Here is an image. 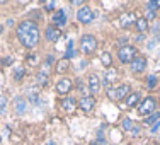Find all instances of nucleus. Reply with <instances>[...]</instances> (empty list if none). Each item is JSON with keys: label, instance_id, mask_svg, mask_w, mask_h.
<instances>
[{"label": "nucleus", "instance_id": "obj_1", "mask_svg": "<svg viewBox=\"0 0 160 145\" xmlns=\"http://www.w3.org/2000/svg\"><path fill=\"white\" fill-rule=\"evenodd\" d=\"M16 34H17L19 43H21L24 48H28V49L36 48L38 44H39V41H41L39 26H38L34 21H31V19H26V21L19 22Z\"/></svg>", "mask_w": 160, "mask_h": 145}, {"label": "nucleus", "instance_id": "obj_2", "mask_svg": "<svg viewBox=\"0 0 160 145\" xmlns=\"http://www.w3.org/2000/svg\"><path fill=\"white\" fill-rule=\"evenodd\" d=\"M53 65H56V58L53 55H48L46 60L41 63L39 67V72L36 75V80L39 85H46L48 80H49V75H51V70H53Z\"/></svg>", "mask_w": 160, "mask_h": 145}, {"label": "nucleus", "instance_id": "obj_3", "mask_svg": "<svg viewBox=\"0 0 160 145\" xmlns=\"http://www.w3.org/2000/svg\"><path fill=\"white\" fill-rule=\"evenodd\" d=\"M136 56H138V49L133 44H123L118 49V58H119V62L123 65H131Z\"/></svg>", "mask_w": 160, "mask_h": 145}, {"label": "nucleus", "instance_id": "obj_4", "mask_svg": "<svg viewBox=\"0 0 160 145\" xmlns=\"http://www.w3.org/2000/svg\"><path fill=\"white\" fill-rule=\"evenodd\" d=\"M129 94H131V87H129V84H118V85L114 87H109L108 89V96L109 99H112V101H124Z\"/></svg>", "mask_w": 160, "mask_h": 145}, {"label": "nucleus", "instance_id": "obj_5", "mask_svg": "<svg viewBox=\"0 0 160 145\" xmlns=\"http://www.w3.org/2000/svg\"><path fill=\"white\" fill-rule=\"evenodd\" d=\"M80 49L85 56H90L97 51V39L94 34H83L80 38Z\"/></svg>", "mask_w": 160, "mask_h": 145}, {"label": "nucleus", "instance_id": "obj_6", "mask_svg": "<svg viewBox=\"0 0 160 145\" xmlns=\"http://www.w3.org/2000/svg\"><path fill=\"white\" fill-rule=\"evenodd\" d=\"M155 108H157V99L153 96H148L138 104V113L142 116H150L152 113H155Z\"/></svg>", "mask_w": 160, "mask_h": 145}, {"label": "nucleus", "instance_id": "obj_7", "mask_svg": "<svg viewBox=\"0 0 160 145\" xmlns=\"http://www.w3.org/2000/svg\"><path fill=\"white\" fill-rule=\"evenodd\" d=\"M77 19H78L80 24H85V26L87 24H92L94 19H96V12H94L92 7L83 5V7H80V9L77 10Z\"/></svg>", "mask_w": 160, "mask_h": 145}, {"label": "nucleus", "instance_id": "obj_8", "mask_svg": "<svg viewBox=\"0 0 160 145\" xmlns=\"http://www.w3.org/2000/svg\"><path fill=\"white\" fill-rule=\"evenodd\" d=\"M102 87V82H101V77L97 74H90L87 77V91L90 92V96H96V94L101 91Z\"/></svg>", "mask_w": 160, "mask_h": 145}, {"label": "nucleus", "instance_id": "obj_9", "mask_svg": "<svg viewBox=\"0 0 160 145\" xmlns=\"http://www.w3.org/2000/svg\"><path fill=\"white\" fill-rule=\"evenodd\" d=\"M136 19L138 17H136L135 12H123L119 16V19H118V24H119L121 29H128V28H131V26H135Z\"/></svg>", "mask_w": 160, "mask_h": 145}, {"label": "nucleus", "instance_id": "obj_10", "mask_svg": "<svg viewBox=\"0 0 160 145\" xmlns=\"http://www.w3.org/2000/svg\"><path fill=\"white\" fill-rule=\"evenodd\" d=\"M70 91H73V82L68 77H62L56 82V92H58L60 96H68Z\"/></svg>", "mask_w": 160, "mask_h": 145}, {"label": "nucleus", "instance_id": "obj_11", "mask_svg": "<svg viewBox=\"0 0 160 145\" xmlns=\"http://www.w3.org/2000/svg\"><path fill=\"white\" fill-rule=\"evenodd\" d=\"M118 77H119V74H118V68H114V67H111V68H108L106 70V74H104V85L108 87H114V84L118 82Z\"/></svg>", "mask_w": 160, "mask_h": 145}, {"label": "nucleus", "instance_id": "obj_12", "mask_svg": "<svg viewBox=\"0 0 160 145\" xmlns=\"http://www.w3.org/2000/svg\"><path fill=\"white\" fill-rule=\"evenodd\" d=\"M96 104H97V101L94 96H83V97H80V101H78V108L85 113L92 111V109L96 108Z\"/></svg>", "mask_w": 160, "mask_h": 145}, {"label": "nucleus", "instance_id": "obj_13", "mask_svg": "<svg viewBox=\"0 0 160 145\" xmlns=\"http://www.w3.org/2000/svg\"><path fill=\"white\" fill-rule=\"evenodd\" d=\"M67 12H65V9H56L55 12H53V26H56V28H62V26H67Z\"/></svg>", "mask_w": 160, "mask_h": 145}, {"label": "nucleus", "instance_id": "obj_14", "mask_svg": "<svg viewBox=\"0 0 160 145\" xmlns=\"http://www.w3.org/2000/svg\"><path fill=\"white\" fill-rule=\"evenodd\" d=\"M60 36H62V31L56 26H48L46 31H44V38H46V41H49V43H56L60 39Z\"/></svg>", "mask_w": 160, "mask_h": 145}, {"label": "nucleus", "instance_id": "obj_15", "mask_svg": "<svg viewBox=\"0 0 160 145\" xmlns=\"http://www.w3.org/2000/svg\"><path fill=\"white\" fill-rule=\"evenodd\" d=\"M145 68H147V58L143 55H138L131 63V70L135 74H142V72H145Z\"/></svg>", "mask_w": 160, "mask_h": 145}, {"label": "nucleus", "instance_id": "obj_16", "mask_svg": "<svg viewBox=\"0 0 160 145\" xmlns=\"http://www.w3.org/2000/svg\"><path fill=\"white\" fill-rule=\"evenodd\" d=\"M62 108H63L67 113H73L75 109L78 108V101H77L75 97H72V96H67V97L62 101Z\"/></svg>", "mask_w": 160, "mask_h": 145}, {"label": "nucleus", "instance_id": "obj_17", "mask_svg": "<svg viewBox=\"0 0 160 145\" xmlns=\"http://www.w3.org/2000/svg\"><path fill=\"white\" fill-rule=\"evenodd\" d=\"M14 108H16L17 114H26V111H28V101L24 97H16L14 99Z\"/></svg>", "mask_w": 160, "mask_h": 145}, {"label": "nucleus", "instance_id": "obj_18", "mask_svg": "<svg viewBox=\"0 0 160 145\" xmlns=\"http://www.w3.org/2000/svg\"><path fill=\"white\" fill-rule=\"evenodd\" d=\"M68 68H70V62H68L67 58H63V60H58L55 65V72L58 75H65L68 72Z\"/></svg>", "mask_w": 160, "mask_h": 145}, {"label": "nucleus", "instance_id": "obj_19", "mask_svg": "<svg viewBox=\"0 0 160 145\" xmlns=\"http://www.w3.org/2000/svg\"><path fill=\"white\" fill-rule=\"evenodd\" d=\"M124 104H126V108H135V106L140 104V92H131L129 96L124 99Z\"/></svg>", "mask_w": 160, "mask_h": 145}, {"label": "nucleus", "instance_id": "obj_20", "mask_svg": "<svg viewBox=\"0 0 160 145\" xmlns=\"http://www.w3.org/2000/svg\"><path fill=\"white\" fill-rule=\"evenodd\" d=\"M148 26H150V22H148L145 17H138V19H136V22H135V28H136V31H138V33H145L148 29Z\"/></svg>", "mask_w": 160, "mask_h": 145}, {"label": "nucleus", "instance_id": "obj_21", "mask_svg": "<svg viewBox=\"0 0 160 145\" xmlns=\"http://www.w3.org/2000/svg\"><path fill=\"white\" fill-rule=\"evenodd\" d=\"M101 63L106 67V70L111 68L112 67V55H111V53H109V51H102L101 53Z\"/></svg>", "mask_w": 160, "mask_h": 145}, {"label": "nucleus", "instance_id": "obj_22", "mask_svg": "<svg viewBox=\"0 0 160 145\" xmlns=\"http://www.w3.org/2000/svg\"><path fill=\"white\" fill-rule=\"evenodd\" d=\"M157 121H160V111L152 113L148 118H145V120H143V123L145 125H153V123H157Z\"/></svg>", "mask_w": 160, "mask_h": 145}, {"label": "nucleus", "instance_id": "obj_23", "mask_svg": "<svg viewBox=\"0 0 160 145\" xmlns=\"http://www.w3.org/2000/svg\"><path fill=\"white\" fill-rule=\"evenodd\" d=\"M158 9H160V2H158V0H148V2H147V10H148V12H155V14H157Z\"/></svg>", "mask_w": 160, "mask_h": 145}, {"label": "nucleus", "instance_id": "obj_24", "mask_svg": "<svg viewBox=\"0 0 160 145\" xmlns=\"http://www.w3.org/2000/svg\"><path fill=\"white\" fill-rule=\"evenodd\" d=\"M26 60H28V63L31 65V67H36V65L39 63V56H38L36 53H29L28 58H26Z\"/></svg>", "mask_w": 160, "mask_h": 145}, {"label": "nucleus", "instance_id": "obj_25", "mask_svg": "<svg viewBox=\"0 0 160 145\" xmlns=\"http://www.w3.org/2000/svg\"><path fill=\"white\" fill-rule=\"evenodd\" d=\"M24 77H26V68H22V67H17V68H16V74H14V79H16L17 82H21Z\"/></svg>", "mask_w": 160, "mask_h": 145}, {"label": "nucleus", "instance_id": "obj_26", "mask_svg": "<svg viewBox=\"0 0 160 145\" xmlns=\"http://www.w3.org/2000/svg\"><path fill=\"white\" fill-rule=\"evenodd\" d=\"M29 101L32 104H38L39 102V97H38V91L36 89H29Z\"/></svg>", "mask_w": 160, "mask_h": 145}, {"label": "nucleus", "instance_id": "obj_27", "mask_svg": "<svg viewBox=\"0 0 160 145\" xmlns=\"http://www.w3.org/2000/svg\"><path fill=\"white\" fill-rule=\"evenodd\" d=\"M133 127H135V123H133L131 118H124V120H123V128L126 130V132H131Z\"/></svg>", "mask_w": 160, "mask_h": 145}, {"label": "nucleus", "instance_id": "obj_28", "mask_svg": "<svg viewBox=\"0 0 160 145\" xmlns=\"http://www.w3.org/2000/svg\"><path fill=\"white\" fill-rule=\"evenodd\" d=\"M55 7H56L55 2H43V9L46 12H55Z\"/></svg>", "mask_w": 160, "mask_h": 145}, {"label": "nucleus", "instance_id": "obj_29", "mask_svg": "<svg viewBox=\"0 0 160 145\" xmlns=\"http://www.w3.org/2000/svg\"><path fill=\"white\" fill-rule=\"evenodd\" d=\"M5 109H7V97L0 96V113H5Z\"/></svg>", "mask_w": 160, "mask_h": 145}, {"label": "nucleus", "instance_id": "obj_30", "mask_svg": "<svg viewBox=\"0 0 160 145\" xmlns=\"http://www.w3.org/2000/svg\"><path fill=\"white\" fill-rule=\"evenodd\" d=\"M155 84H157V77H155V75H150V79H148V87H150V89H153Z\"/></svg>", "mask_w": 160, "mask_h": 145}, {"label": "nucleus", "instance_id": "obj_31", "mask_svg": "<svg viewBox=\"0 0 160 145\" xmlns=\"http://www.w3.org/2000/svg\"><path fill=\"white\" fill-rule=\"evenodd\" d=\"M129 133H131L133 137H138V135H140V127H138V125H135V127L131 128V132H129Z\"/></svg>", "mask_w": 160, "mask_h": 145}, {"label": "nucleus", "instance_id": "obj_32", "mask_svg": "<svg viewBox=\"0 0 160 145\" xmlns=\"http://www.w3.org/2000/svg\"><path fill=\"white\" fill-rule=\"evenodd\" d=\"M145 19H147L148 22L153 21V19H155V12H148V10H147V17H145Z\"/></svg>", "mask_w": 160, "mask_h": 145}, {"label": "nucleus", "instance_id": "obj_33", "mask_svg": "<svg viewBox=\"0 0 160 145\" xmlns=\"http://www.w3.org/2000/svg\"><path fill=\"white\" fill-rule=\"evenodd\" d=\"M10 62H12V58H10V56H5V58H2V63L5 65V67H7V65H10Z\"/></svg>", "mask_w": 160, "mask_h": 145}, {"label": "nucleus", "instance_id": "obj_34", "mask_svg": "<svg viewBox=\"0 0 160 145\" xmlns=\"http://www.w3.org/2000/svg\"><path fill=\"white\" fill-rule=\"evenodd\" d=\"M158 128H160V121H157V123L153 125V128H152V133H157Z\"/></svg>", "mask_w": 160, "mask_h": 145}, {"label": "nucleus", "instance_id": "obj_35", "mask_svg": "<svg viewBox=\"0 0 160 145\" xmlns=\"http://www.w3.org/2000/svg\"><path fill=\"white\" fill-rule=\"evenodd\" d=\"M7 26H9V28H14V26H16V21H14V19H7Z\"/></svg>", "mask_w": 160, "mask_h": 145}, {"label": "nucleus", "instance_id": "obj_36", "mask_svg": "<svg viewBox=\"0 0 160 145\" xmlns=\"http://www.w3.org/2000/svg\"><path fill=\"white\" fill-rule=\"evenodd\" d=\"M48 145H56V142H53V140H49V142H48Z\"/></svg>", "mask_w": 160, "mask_h": 145}, {"label": "nucleus", "instance_id": "obj_37", "mask_svg": "<svg viewBox=\"0 0 160 145\" xmlns=\"http://www.w3.org/2000/svg\"><path fill=\"white\" fill-rule=\"evenodd\" d=\"M3 31V28H2V24H0V33H2Z\"/></svg>", "mask_w": 160, "mask_h": 145}, {"label": "nucleus", "instance_id": "obj_38", "mask_svg": "<svg viewBox=\"0 0 160 145\" xmlns=\"http://www.w3.org/2000/svg\"><path fill=\"white\" fill-rule=\"evenodd\" d=\"M152 145H153V143H152Z\"/></svg>", "mask_w": 160, "mask_h": 145}]
</instances>
